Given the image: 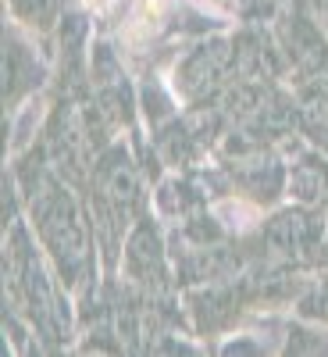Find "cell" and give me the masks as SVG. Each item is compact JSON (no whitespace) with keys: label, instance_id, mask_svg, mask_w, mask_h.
<instances>
[{"label":"cell","instance_id":"cell-1","mask_svg":"<svg viewBox=\"0 0 328 357\" xmlns=\"http://www.w3.org/2000/svg\"><path fill=\"white\" fill-rule=\"evenodd\" d=\"M86 4H93V8H104V4H111V0H86Z\"/></svg>","mask_w":328,"mask_h":357}]
</instances>
